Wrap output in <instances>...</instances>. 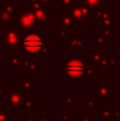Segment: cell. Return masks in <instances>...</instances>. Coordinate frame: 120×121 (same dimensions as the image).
Returning <instances> with one entry per match:
<instances>
[{
	"mask_svg": "<svg viewBox=\"0 0 120 121\" xmlns=\"http://www.w3.org/2000/svg\"><path fill=\"white\" fill-rule=\"evenodd\" d=\"M28 32V30L20 29L16 25L5 26L0 29V44H4L5 48L10 51L16 48H22V39Z\"/></svg>",
	"mask_w": 120,
	"mask_h": 121,
	"instance_id": "1",
	"label": "cell"
},
{
	"mask_svg": "<svg viewBox=\"0 0 120 121\" xmlns=\"http://www.w3.org/2000/svg\"><path fill=\"white\" fill-rule=\"evenodd\" d=\"M87 59H81V60H68L66 64L63 67V71L66 72V74L69 78H71V81L76 82L79 78H81L84 74L85 67L87 64Z\"/></svg>",
	"mask_w": 120,
	"mask_h": 121,
	"instance_id": "2",
	"label": "cell"
},
{
	"mask_svg": "<svg viewBox=\"0 0 120 121\" xmlns=\"http://www.w3.org/2000/svg\"><path fill=\"white\" fill-rule=\"evenodd\" d=\"M4 97V107L8 109L9 112H17L19 107L21 106V102H22V90L19 87H11L8 92L3 94Z\"/></svg>",
	"mask_w": 120,
	"mask_h": 121,
	"instance_id": "3",
	"label": "cell"
},
{
	"mask_svg": "<svg viewBox=\"0 0 120 121\" xmlns=\"http://www.w3.org/2000/svg\"><path fill=\"white\" fill-rule=\"evenodd\" d=\"M91 90L97 92L96 100L100 102H110L116 96V88L113 87L110 82H98Z\"/></svg>",
	"mask_w": 120,
	"mask_h": 121,
	"instance_id": "4",
	"label": "cell"
},
{
	"mask_svg": "<svg viewBox=\"0 0 120 121\" xmlns=\"http://www.w3.org/2000/svg\"><path fill=\"white\" fill-rule=\"evenodd\" d=\"M43 45L40 34L28 33L22 39V49L26 53H38Z\"/></svg>",
	"mask_w": 120,
	"mask_h": 121,
	"instance_id": "5",
	"label": "cell"
},
{
	"mask_svg": "<svg viewBox=\"0 0 120 121\" xmlns=\"http://www.w3.org/2000/svg\"><path fill=\"white\" fill-rule=\"evenodd\" d=\"M15 25L20 29L25 30H36L38 29V23L36 21L34 15L32 14L30 11H23V12H19L15 20Z\"/></svg>",
	"mask_w": 120,
	"mask_h": 121,
	"instance_id": "6",
	"label": "cell"
},
{
	"mask_svg": "<svg viewBox=\"0 0 120 121\" xmlns=\"http://www.w3.org/2000/svg\"><path fill=\"white\" fill-rule=\"evenodd\" d=\"M31 13L34 15L38 25H45V23H47L48 20L53 18V12L51 10H49L48 5H45V4H42Z\"/></svg>",
	"mask_w": 120,
	"mask_h": 121,
	"instance_id": "7",
	"label": "cell"
},
{
	"mask_svg": "<svg viewBox=\"0 0 120 121\" xmlns=\"http://www.w3.org/2000/svg\"><path fill=\"white\" fill-rule=\"evenodd\" d=\"M64 15H68V16L72 17L77 22H80L82 25H86L87 19L83 15L82 11H81L79 5H69V6H63V13Z\"/></svg>",
	"mask_w": 120,
	"mask_h": 121,
	"instance_id": "8",
	"label": "cell"
},
{
	"mask_svg": "<svg viewBox=\"0 0 120 121\" xmlns=\"http://www.w3.org/2000/svg\"><path fill=\"white\" fill-rule=\"evenodd\" d=\"M87 48V40L83 38L81 34H72L71 38L69 39L68 45V53H76L78 49Z\"/></svg>",
	"mask_w": 120,
	"mask_h": 121,
	"instance_id": "9",
	"label": "cell"
},
{
	"mask_svg": "<svg viewBox=\"0 0 120 121\" xmlns=\"http://www.w3.org/2000/svg\"><path fill=\"white\" fill-rule=\"evenodd\" d=\"M115 15L112 14L110 11H103V10H98L97 11V16H96V21L98 25L102 26H115Z\"/></svg>",
	"mask_w": 120,
	"mask_h": 121,
	"instance_id": "10",
	"label": "cell"
},
{
	"mask_svg": "<svg viewBox=\"0 0 120 121\" xmlns=\"http://www.w3.org/2000/svg\"><path fill=\"white\" fill-rule=\"evenodd\" d=\"M57 25H59V27L66 29V30H74V29H77L78 22L72 17L68 16V15L60 14L57 16Z\"/></svg>",
	"mask_w": 120,
	"mask_h": 121,
	"instance_id": "11",
	"label": "cell"
},
{
	"mask_svg": "<svg viewBox=\"0 0 120 121\" xmlns=\"http://www.w3.org/2000/svg\"><path fill=\"white\" fill-rule=\"evenodd\" d=\"M22 68L25 72H29V73L36 72L38 70V59H35V57L25 59Z\"/></svg>",
	"mask_w": 120,
	"mask_h": 121,
	"instance_id": "12",
	"label": "cell"
},
{
	"mask_svg": "<svg viewBox=\"0 0 120 121\" xmlns=\"http://www.w3.org/2000/svg\"><path fill=\"white\" fill-rule=\"evenodd\" d=\"M34 79L33 78H19V86L21 90H28L30 92H33L34 90Z\"/></svg>",
	"mask_w": 120,
	"mask_h": 121,
	"instance_id": "13",
	"label": "cell"
},
{
	"mask_svg": "<svg viewBox=\"0 0 120 121\" xmlns=\"http://www.w3.org/2000/svg\"><path fill=\"white\" fill-rule=\"evenodd\" d=\"M23 62L25 59H21L17 53H15L14 51H10V60H9V66L11 68H17V67L23 66Z\"/></svg>",
	"mask_w": 120,
	"mask_h": 121,
	"instance_id": "14",
	"label": "cell"
},
{
	"mask_svg": "<svg viewBox=\"0 0 120 121\" xmlns=\"http://www.w3.org/2000/svg\"><path fill=\"white\" fill-rule=\"evenodd\" d=\"M104 57H106L105 53L101 52V50L98 48H94L93 50H91V53H89V54L86 55V59L90 60L91 63H94V64H97L99 60H103Z\"/></svg>",
	"mask_w": 120,
	"mask_h": 121,
	"instance_id": "15",
	"label": "cell"
},
{
	"mask_svg": "<svg viewBox=\"0 0 120 121\" xmlns=\"http://www.w3.org/2000/svg\"><path fill=\"white\" fill-rule=\"evenodd\" d=\"M21 106H22L25 112H32L34 109V107L38 106V103L34 101L33 97H23Z\"/></svg>",
	"mask_w": 120,
	"mask_h": 121,
	"instance_id": "16",
	"label": "cell"
},
{
	"mask_svg": "<svg viewBox=\"0 0 120 121\" xmlns=\"http://www.w3.org/2000/svg\"><path fill=\"white\" fill-rule=\"evenodd\" d=\"M15 20H16V17L15 16L0 10V23H2L4 27L5 26L15 25Z\"/></svg>",
	"mask_w": 120,
	"mask_h": 121,
	"instance_id": "17",
	"label": "cell"
},
{
	"mask_svg": "<svg viewBox=\"0 0 120 121\" xmlns=\"http://www.w3.org/2000/svg\"><path fill=\"white\" fill-rule=\"evenodd\" d=\"M106 36L105 35H103V34H99L98 36H96L95 38H93L91 39V43H93L94 45L96 46V48H98V49H104L106 47Z\"/></svg>",
	"mask_w": 120,
	"mask_h": 121,
	"instance_id": "18",
	"label": "cell"
},
{
	"mask_svg": "<svg viewBox=\"0 0 120 121\" xmlns=\"http://www.w3.org/2000/svg\"><path fill=\"white\" fill-rule=\"evenodd\" d=\"M80 9L81 11H82L83 15L85 16V18L86 19H96V16H97V11L93 10V9L88 8V6L84 5V4H80Z\"/></svg>",
	"mask_w": 120,
	"mask_h": 121,
	"instance_id": "19",
	"label": "cell"
},
{
	"mask_svg": "<svg viewBox=\"0 0 120 121\" xmlns=\"http://www.w3.org/2000/svg\"><path fill=\"white\" fill-rule=\"evenodd\" d=\"M62 101H63L62 103L63 106H76L77 105V98L72 96V92H68L67 96L62 99Z\"/></svg>",
	"mask_w": 120,
	"mask_h": 121,
	"instance_id": "20",
	"label": "cell"
},
{
	"mask_svg": "<svg viewBox=\"0 0 120 121\" xmlns=\"http://www.w3.org/2000/svg\"><path fill=\"white\" fill-rule=\"evenodd\" d=\"M113 111L110 106H102L101 107V119L102 121H112Z\"/></svg>",
	"mask_w": 120,
	"mask_h": 121,
	"instance_id": "21",
	"label": "cell"
},
{
	"mask_svg": "<svg viewBox=\"0 0 120 121\" xmlns=\"http://www.w3.org/2000/svg\"><path fill=\"white\" fill-rule=\"evenodd\" d=\"M101 1L102 0H83V4L95 11H98L101 9Z\"/></svg>",
	"mask_w": 120,
	"mask_h": 121,
	"instance_id": "22",
	"label": "cell"
},
{
	"mask_svg": "<svg viewBox=\"0 0 120 121\" xmlns=\"http://www.w3.org/2000/svg\"><path fill=\"white\" fill-rule=\"evenodd\" d=\"M52 52H53V49L50 48L48 45L45 44V45H43L42 49H40L39 52H38V56L43 57V59H47V57H48Z\"/></svg>",
	"mask_w": 120,
	"mask_h": 121,
	"instance_id": "23",
	"label": "cell"
},
{
	"mask_svg": "<svg viewBox=\"0 0 120 121\" xmlns=\"http://www.w3.org/2000/svg\"><path fill=\"white\" fill-rule=\"evenodd\" d=\"M0 121H14V116H11L5 107L0 106Z\"/></svg>",
	"mask_w": 120,
	"mask_h": 121,
	"instance_id": "24",
	"label": "cell"
},
{
	"mask_svg": "<svg viewBox=\"0 0 120 121\" xmlns=\"http://www.w3.org/2000/svg\"><path fill=\"white\" fill-rule=\"evenodd\" d=\"M84 74L86 75V77H88V78H94V77H96V70H95V68L93 67V63L87 62L86 67H85Z\"/></svg>",
	"mask_w": 120,
	"mask_h": 121,
	"instance_id": "25",
	"label": "cell"
},
{
	"mask_svg": "<svg viewBox=\"0 0 120 121\" xmlns=\"http://www.w3.org/2000/svg\"><path fill=\"white\" fill-rule=\"evenodd\" d=\"M101 29H102V34L105 35L106 37H108L112 34H115V32H116L115 26H102Z\"/></svg>",
	"mask_w": 120,
	"mask_h": 121,
	"instance_id": "26",
	"label": "cell"
},
{
	"mask_svg": "<svg viewBox=\"0 0 120 121\" xmlns=\"http://www.w3.org/2000/svg\"><path fill=\"white\" fill-rule=\"evenodd\" d=\"M86 103H87V111H89V112L96 111V108H97V100H96V98H94V97H87Z\"/></svg>",
	"mask_w": 120,
	"mask_h": 121,
	"instance_id": "27",
	"label": "cell"
},
{
	"mask_svg": "<svg viewBox=\"0 0 120 121\" xmlns=\"http://www.w3.org/2000/svg\"><path fill=\"white\" fill-rule=\"evenodd\" d=\"M59 121H71L72 120V112L70 111H64L62 115L57 117Z\"/></svg>",
	"mask_w": 120,
	"mask_h": 121,
	"instance_id": "28",
	"label": "cell"
},
{
	"mask_svg": "<svg viewBox=\"0 0 120 121\" xmlns=\"http://www.w3.org/2000/svg\"><path fill=\"white\" fill-rule=\"evenodd\" d=\"M42 2L39 0H29V11L30 12H33L34 10L38 8V6L42 5Z\"/></svg>",
	"mask_w": 120,
	"mask_h": 121,
	"instance_id": "29",
	"label": "cell"
},
{
	"mask_svg": "<svg viewBox=\"0 0 120 121\" xmlns=\"http://www.w3.org/2000/svg\"><path fill=\"white\" fill-rule=\"evenodd\" d=\"M112 120L113 121H120V106L115 107V111L112 114Z\"/></svg>",
	"mask_w": 120,
	"mask_h": 121,
	"instance_id": "30",
	"label": "cell"
},
{
	"mask_svg": "<svg viewBox=\"0 0 120 121\" xmlns=\"http://www.w3.org/2000/svg\"><path fill=\"white\" fill-rule=\"evenodd\" d=\"M77 121H95V120L91 119L90 116H87L86 115V111H84L82 113V115L79 116V117L77 118Z\"/></svg>",
	"mask_w": 120,
	"mask_h": 121,
	"instance_id": "31",
	"label": "cell"
},
{
	"mask_svg": "<svg viewBox=\"0 0 120 121\" xmlns=\"http://www.w3.org/2000/svg\"><path fill=\"white\" fill-rule=\"evenodd\" d=\"M67 33H68V30L59 27V29H57V34H59L60 38H65L66 36H67Z\"/></svg>",
	"mask_w": 120,
	"mask_h": 121,
	"instance_id": "32",
	"label": "cell"
},
{
	"mask_svg": "<svg viewBox=\"0 0 120 121\" xmlns=\"http://www.w3.org/2000/svg\"><path fill=\"white\" fill-rule=\"evenodd\" d=\"M59 5H63V6H69V5H74L72 3L71 0H56Z\"/></svg>",
	"mask_w": 120,
	"mask_h": 121,
	"instance_id": "33",
	"label": "cell"
},
{
	"mask_svg": "<svg viewBox=\"0 0 120 121\" xmlns=\"http://www.w3.org/2000/svg\"><path fill=\"white\" fill-rule=\"evenodd\" d=\"M40 116H35V117H27L23 118V121H39Z\"/></svg>",
	"mask_w": 120,
	"mask_h": 121,
	"instance_id": "34",
	"label": "cell"
},
{
	"mask_svg": "<svg viewBox=\"0 0 120 121\" xmlns=\"http://www.w3.org/2000/svg\"><path fill=\"white\" fill-rule=\"evenodd\" d=\"M39 121H53L52 116H40Z\"/></svg>",
	"mask_w": 120,
	"mask_h": 121,
	"instance_id": "35",
	"label": "cell"
},
{
	"mask_svg": "<svg viewBox=\"0 0 120 121\" xmlns=\"http://www.w3.org/2000/svg\"><path fill=\"white\" fill-rule=\"evenodd\" d=\"M40 2H42L43 4H45V5H51V4H53V1L54 0H39Z\"/></svg>",
	"mask_w": 120,
	"mask_h": 121,
	"instance_id": "36",
	"label": "cell"
},
{
	"mask_svg": "<svg viewBox=\"0 0 120 121\" xmlns=\"http://www.w3.org/2000/svg\"><path fill=\"white\" fill-rule=\"evenodd\" d=\"M71 1L74 5H80V4L83 3V0H71Z\"/></svg>",
	"mask_w": 120,
	"mask_h": 121,
	"instance_id": "37",
	"label": "cell"
},
{
	"mask_svg": "<svg viewBox=\"0 0 120 121\" xmlns=\"http://www.w3.org/2000/svg\"><path fill=\"white\" fill-rule=\"evenodd\" d=\"M4 92H5V89H4V87L0 86V98H1V96H3Z\"/></svg>",
	"mask_w": 120,
	"mask_h": 121,
	"instance_id": "38",
	"label": "cell"
},
{
	"mask_svg": "<svg viewBox=\"0 0 120 121\" xmlns=\"http://www.w3.org/2000/svg\"><path fill=\"white\" fill-rule=\"evenodd\" d=\"M117 54H118V57L120 59V48H118V50H117Z\"/></svg>",
	"mask_w": 120,
	"mask_h": 121,
	"instance_id": "39",
	"label": "cell"
},
{
	"mask_svg": "<svg viewBox=\"0 0 120 121\" xmlns=\"http://www.w3.org/2000/svg\"><path fill=\"white\" fill-rule=\"evenodd\" d=\"M4 56H5V55H4V54H3V53H2V54H1V53H0V59H3V57H4Z\"/></svg>",
	"mask_w": 120,
	"mask_h": 121,
	"instance_id": "40",
	"label": "cell"
}]
</instances>
